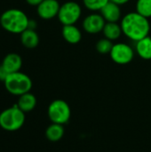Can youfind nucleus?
I'll return each instance as SVG.
<instances>
[{"label":"nucleus","instance_id":"nucleus-1","mask_svg":"<svg viewBox=\"0 0 151 152\" xmlns=\"http://www.w3.org/2000/svg\"><path fill=\"white\" fill-rule=\"evenodd\" d=\"M120 25L123 34L135 42L148 37L150 31V23L148 18L141 15L137 12L125 14L122 18Z\"/></svg>","mask_w":151,"mask_h":152},{"label":"nucleus","instance_id":"nucleus-2","mask_svg":"<svg viewBox=\"0 0 151 152\" xmlns=\"http://www.w3.org/2000/svg\"><path fill=\"white\" fill-rule=\"evenodd\" d=\"M0 24L4 30L10 33L21 34L28 28L29 19L21 10L12 8L4 11L1 14Z\"/></svg>","mask_w":151,"mask_h":152},{"label":"nucleus","instance_id":"nucleus-3","mask_svg":"<svg viewBox=\"0 0 151 152\" xmlns=\"http://www.w3.org/2000/svg\"><path fill=\"white\" fill-rule=\"evenodd\" d=\"M4 83L5 89L11 94L17 96H20L30 92L32 88L31 78L20 71L9 74Z\"/></svg>","mask_w":151,"mask_h":152},{"label":"nucleus","instance_id":"nucleus-4","mask_svg":"<svg viewBox=\"0 0 151 152\" xmlns=\"http://www.w3.org/2000/svg\"><path fill=\"white\" fill-rule=\"evenodd\" d=\"M25 118V113L15 105L0 113V126L5 131H17L24 125Z\"/></svg>","mask_w":151,"mask_h":152},{"label":"nucleus","instance_id":"nucleus-5","mask_svg":"<svg viewBox=\"0 0 151 152\" xmlns=\"http://www.w3.org/2000/svg\"><path fill=\"white\" fill-rule=\"evenodd\" d=\"M48 117L53 123L64 125L68 123L71 116V110L67 102L58 99L53 101L47 110Z\"/></svg>","mask_w":151,"mask_h":152},{"label":"nucleus","instance_id":"nucleus-6","mask_svg":"<svg viewBox=\"0 0 151 152\" xmlns=\"http://www.w3.org/2000/svg\"><path fill=\"white\" fill-rule=\"evenodd\" d=\"M82 14V8L77 2L69 1L61 5L58 19L61 23L65 25H74L78 21Z\"/></svg>","mask_w":151,"mask_h":152},{"label":"nucleus","instance_id":"nucleus-7","mask_svg":"<svg viewBox=\"0 0 151 152\" xmlns=\"http://www.w3.org/2000/svg\"><path fill=\"white\" fill-rule=\"evenodd\" d=\"M109 55L111 60L117 64L125 65L133 61L134 57V51L127 44L117 43L113 45Z\"/></svg>","mask_w":151,"mask_h":152},{"label":"nucleus","instance_id":"nucleus-8","mask_svg":"<svg viewBox=\"0 0 151 152\" xmlns=\"http://www.w3.org/2000/svg\"><path fill=\"white\" fill-rule=\"evenodd\" d=\"M61 4L58 0H44L36 6V12L40 18L51 20L58 16Z\"/></svg>","mask_w":151,"mask_h":152},{"label":"nucleus","instance_id":"nucleus-9","mask_svg":"<svg viewBox=\"0 0 151 152\" xmlns=\"http://www.w3.org/2000/svg\"><path fill=\"white\" fill-rule=\"evenodd\" d=\"M106 20L101 14L92 13L86 16L83 21V28L89 34H98L103 30Z\"/></svg>","mask_w":151,"mask_h":152},{"label":"nucleus","instance_id":"nucleus-10","mask_svg":"<svg viewBox=\"0 0 151 152\" xmlns=\"http://www.w3.org/2000/svg\"><path fill=\"white\" fill-rule=\"evenodd\" d=\"M101 14L107 22H117L122 16L120 5L109 1L101 10Z\"/></svg>","mask_w":151,"mask_h":152},{"label":"nucleus","instance_id":"nucleus-11","mask_svg":"<svg viewBox=\"0 0 151 152\" xmlns=\"http://www.w3.org/2000/svg\"><path fill=\"white\" fill-rule=\"evenodd\" d=\"M1 66L8 74L18 72L20 71L22 66L21 57L19 54L14 53H9L4 58Z\"/></svg>","mask_w":151,"mask_h":152},{"label":"nucleus","instance_id":"nucleus-12","mask_svg":"<svg viewBox=\"0 0 151 152\" xmlns=\"http://www.w3.org/2000/svg\"><path fill=\"white\" fill-rule=\"evenodd\" d=\"M62 37L63 38L71 45L78 44L82 38V33L80 29L74 25H65L62 28Z\"/></svg>","mask_w":151,"mask_h":152},{"label":"nucleus","instance_id":"nucleus-13","mask_svg":"<svg viewBox=\"0 0 151 152\" xmlns=\"http://www.w3.org/2000/svg\"><path fill=\"white\" fill-rule=\"evenodd\" d=\"M36 105V98L31 93H26L20 96H19V100L17 102V106L24 112L28 113L32 111Z\"/></svg>","mask_w":151,"mask_h":152},{"label":"nucleus","instance_id":"nucleus-14","mask_svg":"<svg viewBox=\"0 0 151 152\" xmlns=\"http://www.w3.org/2000/svg\"><path fill=\"white\" fill-rule=\"evenodd\" d=\"M135 50L137 54L143 60H151V37H146L136 42Z\"/></svg>","mask_w":151,"mask_h":152},{"label":"nucleus","instance_id":"nucleus-15","mask_svg":"<svg viewBox=\"0 0 151 152\" xmlns=\"http://www.w3.org/2000/svg\"><path fill=\"white\" fill-rule=\"evenodd\" d=\"M20 41L25 47L32 49L37 46L39 43V37L35 29L27 28L20 34Z\"/></svg>","mask_w":151,"mask_h":152},{"label":"nucleus","instance_id":"nucleus-16","mask_svg":"<svg viewBox=\"0 0 151 152\" xmlns=\"http://www.w3.org/2000/svg\"><path fill=\"white\" fill-rule=\"evenodd\" d=\"M102 32L105 38H108L110 41L118 39L123 33L121 25L117 24V22H106Z\"/></svg>","mask_w":151,"mask_h":152},{"label":"nucleus","instance_id":"nucleus-17","mask_svg":"<svg viewBox=\"0 0 151 152\" xmlns=\"http://www.w3.org/2000/svg\"><path fill=\"white\" fill-rule=\"evenodd\" d=\"M63 135H64L63 125L53 123L47 127L45 131V136L50 142H58L63 137Z\"/></svg>","mask_w":151,"mask_h":152},{"label":"nucleus","instance_id":"nucleus-18","mask_svg":"<svg viewBox=\"0 0 151 152\" xmlns=\"http://www.w3.org/2000/svg\"><path fill=\"white\" fill-rule=\"evenodd\" d=\"M136 12L141 15L150 18L151 17V0H137Z\"/></svg>","mask_w":151,"mask_h":152},{"label":"nucleus","instance_id":"nucleus-19","mask_svg":"<svg viewBox=\"0 0 151 152\" xmlns=\"http://www.w3.org/2000/svg\"><path fill=\"white\" fill-rule=\"evenodd\" d=\"M109 0H83L85 6L90 11H101Z\"/></svg>","mask_w":151,"mask_h":152},{"label":"nucleus","instance_id":"nucleus-20","mask_svg":"<svg viewBox=\"0 0 151 152\" xmlns=\"http://www.w3.org/2000/svg\"><path fill=\"white\" fill-rule=\"evenodd\" d=\"M113 47V44L112 41H110L108 38H102L100 39L97 44H96V50L98 53H101V54H107L109 53L111 49Z\"/></svg>","mask_w":151,"mask_h":152},{"label":"nucleus","instance_id":"nucleus-21","mask_svg":"<svg viewBox=\"0 0 151 152\" xmlns=\"http://www.w3.org/2000/svg\"><path fill=\"white\" fill-rule=\"evenodd\" d=\"M8 75H9V74H8V73L4 69H3V67H2V66H0V80L4 81Z\"/></svg>","mask_w":151,"mask_h":152},{"label":"nucleus","instance_id":"nucleus-22","mask_svg":"<svg viewBox=\"0 0 151 152\" xmlns=\"http://www.w3.org/2000/svg\"><path fill=\"white\" fill-rule=\"evenodd\" d=\"M44 0H26V2L30 4V5H34V6H37L41 2H43Z\"/></svg>","mask_w":151,"mask_h":152},{"label":"nucleus","instance_id":"nucleus-23","mask_svg":"<svg viewBox=\"0 0 151 152\" xmlns=\"http://www.w3.org/2000/svg\"><path fill=\"white\" fill-rule=\"evenodd\" d=\"M110 2H113L118 5H123V4H125L126 3H128L130 0H109Z\"/></svg>","mask_w":151,"mask_h":152}]
</instances>
